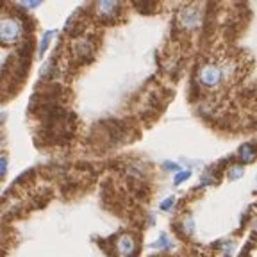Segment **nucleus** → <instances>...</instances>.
I'll use <instances>...</instances> for the list:
<instances>
[{
  "label": "nucleus",
  "instance_id": "1",
  "mask_svg": "<svg viewBox=\"0 0 257 257\" xmlns=\"http://www.w3.org/2000/svg\"><path fill=\"white\" fill-rule=\"evenodd\" d=\"M25 32V25L20 18L16 16H6L2 18V24H0V40L2 43L11 47V45H16L22 40Z\"/></svg>",
  "mask_w": 257,
  "mask_h": 257
},
{
  "label": "nucleus",
  "instance_id": "2",
  "mask_svg": "<svg viewBox=\"0 0 257 257\" xmlns=\"http://www.w3.org/2000/svg\"><path fill=\"white\" fill-rule=\"evenodd\" d=\"M223 80V70L213 63H205L198 70V82L205 88H218Z\"/></svg>",
  "mask_w": 257,
  "mask_h": 257
},
{
  "label": "nucleus",
  "instance_id": "3",
  "mask_svg": "<svg viewBox=\"0 0 257 257\" xmlns=\"http://www.w3.org/2000/svg\"><path fill=\"white\" fill-rule=\"evenodd\" d=\"M200 22H202V15L197 6H188V8H184L179 13V24H181V27L186 29V31L197 29L198 25H200Z\"/></svg>",
  "mask_w": 257,
  "mask_h": 257
},
{
  "label": "nucleus",
  "instance_id": "4",
  "mask_svg": "<svg viewBox=\"0 0 257 257\" xmlns=\"http://www.w3.org/2000/svg\"><path fill=\"white\" fill-rule=\"evenodd\" d=\"M136 250H138L136 239L131 234L125 232L116 239V252L120 257H134L136 255Z\"/></svg>",
  "mask_w": 257,
  "mask_h": 257
},
{
  "label": "nucleus",
  "instance_id": "5",
  "mask_svg": "<svg viewBox=\"0 0 257 257\" xmlns=\"http://www.w3.org/2000/svg\"><path fill=\"white\" fill-rule=\"evenodd\" d=\"M118 8H120V4H118V2H112V0L96 2V6H95L96 15L100 16V18H112V16H116Z\"/></svg>",
  "mask_w": 257,
  "mask_h": 257
},
{
  "label": "nucleus",
  "instance_id": "6",
  "mask_svg": "<svg viewBox=\"0 0 257 257\" xmlns=\"http://www.w3.org/2000/svg\"><path fill=\"white\" fill-rule=\"evenodd\" d=\"M239 157L243 161H246V163H252V161L255 159V149H253L250 143L243 145V147L239 149Z\"/></svg>",
  "mask_w": 257,
  "mask_h": 257
},
{
  "label": "nucleus",
  "instance_id": "7",
  "mask_svg": "<svg viewBox=\"0 0 257 257\" xmlns=\"http://www.w3.org/2000/svg\"><path fill=\"white\" fill-rule=\"evenodd\" d=\"M152 246H156V248H163V250H170V248L173 246V241L168 237V234L163 232V234L159 236V239H157Z\"/></svg>",
  "mask_w": 257,
  "mask_h": 257
},
{
  "label": "nucleus",
  "instance_id": "8",
  "mask_svg": "<svg viewBox=\"0 0 257 257\" xmlns=\"http://www.w3.org/2000/svg\"><path fill=\"white\" fill-rule=\"evenodd\" d=\"M54 38V31H47L45 32L43 40H41V45H40V57L45 54V50L48 48V45H50V40Z\"/></svg>",
  "mask_w": 257,
  "mask_h": 257
},
{
  "label": "nucleus",
  "instance_id": "9",
  "mask_svg": "<svg viewBox=\"0 0 257 257\" xmlns=\"http://www.w3.org/2000/svg\"><path fill=\"white\" fill-rule=\"evenodd\" d=\"M243 173H245V168L237 165V166H232V168L229 170V173H227V175H229L230 181H237V179H241V177H243Z\"/></svg>",
  "mask_w": 257,
  "mask_h": 257
},
{
  "label": "nucleus",
  "instance_id": "10",
  "mask_svg": "<svg viewBox=\"0 0 257 257\" xmlns=\"http://www.w3.org/2000/svg\"><path fill=\"white\" fill-rule=\"evenodd\" d=\"M189 177H191V172H189V170H181V172H177V173H175V179H173V184H175V186L182 184V182H184V181H188Z\"/></svg>",
  "mask_w": 257,
  "mask_h": 257
},
{
  "label": "nucleus",
  "instance_id": "11",
  "mask_svg": "<svg viewBox=\"0 0 257 257\" xmlns=\"http://www.w3.org/2000/svg\"><path fill=\"white\" fill-rule=\"evenodd\" d=\"M184 232L186 234H193L195 232V220L191 216H188L184 220Z\"/></svg>",
  "mask_w": 257,
  "mask_h": 257
},
{
  "label": "nucleus",
  "instance_id": "12",
  "mask_svg": "<svg viewBox=\"0 0 257 257\" xmlns=\"http://www.w3.org/2000/svg\"><path fill=\"white\" fill-rule=\"evenodd\" d=\"M163 170H170V172H181V166L177 163H172V161H166L163 163Z\"/></svg>",
  "mask_w": 257,
  "mask_h": 257
},
{
  "label": "nucleus",
  "instance_id": "13",
  "mask_svg": "<svg viewBox=\"0 0 257 257\" xmlns=\"http://www.w3.org/2000/svg\"><path fill=\"white\" fill-rule=\"evenodd\" d=\"M175 200H177L175 197H168L165 202H163V204H161V209H163V211H168V209H172L173 205H175Z\"/></svg>",
  "mask_w": 257,
  "mask_h": 257
},
{
  "label": "nucleus",
  "instance_id": "14",
  "mask_svg": "<svg viewBox=\"0 0 257 257\" xmlns=\"http://www.w3.org/2000/svg\"><path fill=\"white\" fill-rule=\"evenodd\" d=\"M0 173H2V177L8 173V157L6 156L0 157Z\"/></svg>",
  "mask_w": 257,
  "mask_h": 257
},
{
  "label": "nucleus",
  "instance_id": "15",
  "mask_svg": "<svg viewBox=\"0 0 257 257\" xmlns=\"http://www.w3.org/2000/svg\"><path fill=\"white\" fill-rule=\"evenodd\" d=\"M22 6H25V8H29V9H34V8H38L40 6V2H22Z\"/></svg>",
  "mask_w": 257,
  "mask_h": 257
},
{
  "label": "nucleus",
  "instance_id": "16",
  "mask_svg": "<svg viewBox=\"0 0 257 257\" xmlns=\"http://www.w3.org/2000/svg\"><path fill=\"white\" fill-rule=\"evenodd\" d=\"M255 181H257V179H255Z\"/></svg>",
  "mask_w": 257,
  "mask_h": 257
}]
</instances>
